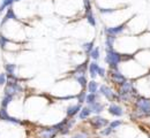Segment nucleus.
<instances>
[{"label":"nucleus","instance_id":"3","mask_svg":"<svg viewBox=\"0 0 150 138\" xmlns=\"http://www.w3.org/2000/svg\"><path fill=\"white\" fill-rule=\"evenodd\" d=\"M0 121L7 122V123H12V124H16V125L23 124V122L19 118H15V116L9 115L7 108H2V107H0Z\"/></svg>","mask_w":150,"mask_h":138},{"label":"nucleus","instance_id":"23","mask_svg":"<svg viewBox=\"0 0 150 138\" xmlns=\"http://www.w3.org/2000/svg\"><path fill=\"white\" fill-rule=\"evenodd\" d=\"M96 101H98V93H88L87 95V98H86V104L87 105L94 104Z\"/></svg>","mask_w":150,"mask_h":138},{"label":"nucleus","instance_id":"5","mask_svg":"<svg viewBox=\"0 0 150 138\" xmlns=\"http://www.w3.org/2000/svg\"><path fill=\"white\" fill-rule=\"evenodd\" d=\"M110 78H111V81H112L113 83H115L118 85H121V84H124L127 81V77L120 71L119 68L110 70Z\"/></svg>","mask_w":150,"mask_h":138},{"label":"nucleus","instance_id":"1","mask_svg":"<svg viewBox=\"0 0 150 138\" xmlns=\"http://www.w3.org/2000/svg\"><path fill=\"white\" fill-rule=\"evenodd\" d=\"M132 58H124V54L114 51V50H106V57H105V62L110 66L111 69H117L119 68V64L124 60H128Z\"/></svg>","mask_w":150,"mask_h":138},{"label":"nucleus","instance_id":"18","mask_svg":"<svg viewBox=\"0 0 150 138\" xmlns=\"http://www.w3.org/2000/svg\"><path fill=\"white\" fill-rule=\"evenodd\" d=\"M99 90V85L96 81H91V82H88V85H87V91L88 93H97V91Z\"/></svg>","mask_w":150,"mask_h":138},{"label":"nucleus","instance_id":"10","mask_svg":"<svg viewBox=\"0 0 150 138\" xmlns=\"http://www.w3.org/2000/svg\"><path fill=\"white\" fill-rule=\"evenodd\" d=\"M88 67H89V60L87 59L84 62L77 64L74 68V75H86L87 70H88Z\"/></svg>","mask_w":150,"mask_h":138},{"label":"nucleus","instance_id":"27","mask_svg":"<svg viewBox=\"0 0 150 138\" xmlns=\"http://www.w3.org/2000/svg\"><path fill=\"white\" fill-rule=\"evenodd\" d=\"M71 138H89V134L86 131H77Z\"/></svg>","mask_w":150,"mask_h":138},{"label":"nucleus","instance_id":"30","mask_svg":"<svg viewBox=\"0 0 150 138\" xmlns=\"http://www.w3.org/2000/svg\"><path fill=\"white\" fill-rule=\"evenodd\" d=\"M112 131H113V129L110 127V125H109L108 128H105L104 130H102V131H100V135H103V136H109V135H110Z\"/></svg>","mask_w":150,"mask_h":138},{"label":"nucleus","instance_id":"19","mask_svg":"<svg viewBox=\"0 0 150 138\" xmlns=\"http://www.w3.org/2000/svg\"><path fill=\"white\" fill-rule=\"evenodd\" d=\"M81 47H82V50L84 51V53H86L87 55H89V53L94 50V47H95L94 40H93V41H86V43H83Z\"/></svg>","mask_w":150,"mask_h":138},{"label":"nucleus","instance_id":"14","mask_svg":"<svg viewBox=\"0 0 150 138\" xmlns=\"http://www.w3.org/2000/svg\"><path fill=\"white\" fill-rule=\"evenodd\" d=\"M74 79L76 81V83L79 84V86L81 88V90H86L87 85H88V81L86 75H74Z\"/></svg>","mask_w":150,"mask_h":138},{"label":"nucleus","instance_id":"32","mask_svg":"<svg viewBox=\"0 0 150 138\" xmlns=\"http://www.w3.org/2000/svg\"><path fill=\"white\" fill-rule=\"evenodd\" d=\"M105 74H106L105 69H104V68H102V67H99V70H98V76H99V77H102V78H104V77H105Z\"/></svg>","mask_w":150,"mask_h":138},{"label":"nucleus","instance_id":"11","mask_svg":"<svg viewBox=\"0 0 150 138\" xmlns=\"http://www.w3.org/2000/svg\"><path fill=\"white\" fill-rule=\"evenodd\" d=\"M98 70H99V64L96 61H91L89 62V67H88V71L89 75L93 79H95L98 76Z\"/></svg>","mask_w":150,"mask_h":138},{"label":"nucleus","instance_id":"7","mask_svg":"<svg viewBox=\"0 0 150 138\" xmlns=\"http://www.w3.org/2000/svg\"><path fill=\"white\" fill-rule=\"evenodd\" d=\"M125 29H126V23H122V24H119L115 27H108V28H105V34H106V36L117 37L120 34H122L125 31Z\"/></svg>","mask_w":150,"mask_h":138},{"label":"nucleus","instance_id":"33","mask_svg":"<svg viewBox=\"0 0 150 138\" xmlns=\"http://www.w3.org/2000/svg\"><path fill=\"white\" fill-rule=\"evenodd\" d=\"M19 1H22V0H15V2H19Z\"/></svg>","mask_w":150,"mask_h":138},{"label":"nucleus","instance_id":"16","mask_svg":"<svg viewBox=\"0 0 150 138\" xmlns=\"http://www.w3.org/2000/svg\"><path fill=\"white\" fill-rule=\"evenodd\" d=\"M91 115V111H90V108L88 107V106H86V107H82L81 108V111H80V113H79V120H87V118H89V116Z\"/></svg>","mask_w":150,"mask_h":138},{"label":"nucleus","instance_id":"25","mask_svg":"<svg viewBox=\"0 0 150 138\" xmlns=\"http://www.w3.org/2000/svg\"><path fill=\"white\" fill-rule=\"evenodd\" d=\"M87 92H86V90H81L79 93H77V96H76V99H77V102L79 104H83V102H86V98H87Z\"/></svg>","mask_w":150,"mask_h":138},{"label":"nucleus","instance_id":"4","mask_svg":"<svg viewBox=\"0 0 150 138\" xmlns=\"http://www.w3.org/2000/svg\"><path fill=\"white\" fill-rule=\"evenodd\" d=\"M135 107L136 111L144 114V115H149L150 114V99L147 98H140L136 100L135 102Z\"/></svg>","mask_w":150,"mask_h":138},{"label":"nucleus","instance_id":"31","mask_svg":"<svg viewBox=\"0 0 150 138\" xmlns=\"http://www.w3.org/2000/svg\"><path fill=\"white\" fill-rule=\"evenodd\" d=\"M121 124H122V122H121L120 120H117V121H113V122L110 123V127H111L112 129H115V128H118V127L121 125Z\"/></svg>","mask_w":150,"mask_h":138},{"label":"nucleus","instance_id":"20","mask_svg":"<svg viewBox=\"0 0 150 138\" xmlns=\"http://www.w3.org/2000/svg\"><path fill=\"white\" fill-rule=\"evenodd\" d=\"M115 39H117V37L106 36V38H105V47H106V50H113V46H114Z\"/></svg>","mask_w":150,"mask_h":138},{"label":"nucleus","instance_id":"17","mask_svg":"<svg viewBox=\"0 0 150 138\" xmlns=\"http://www.w3.org/2000/svg\"><path fill=\"white\" fill-rule=\"evenodd\" d=\"M4 68H5V73L7 75H15V70L18 69V66L15 63H5L4 64Z\"/></svg>","mask_w":150,"mask_h":138},{"label":"nucleus","instance_id":"2","mask_svg":"<svg viewBox=\"0 0 150 138\" xmlns=\"http://www.w3.org/2000/svg\"><path fill=\"white\" fill-rule=\"evenodd\" d=\"M58 135H59V130L54 125L40 128L37 132V136L39 138H56Z\"/></svg>","mask_w":150,"mask_h":138},{"label":"nucleus","instance_id":"28","mask_svg":"<svg viewBox=\"0 0 150 138\" xmlns=\"http://www.w3.org/2000/svg\"><path fill=\"white\" fill-rule=\"evenodd\" d=\"M7 81H8V76H7V74H6V73H0V86L6 85Z\"/></svg>","mask_w":150,"mask_h":138},{"label":"nucleus","instance_id":"21","mask_svg":"<svg viewBox=\"0 0 150 138\" xmlns=\"http://www.w3.org/2000/svg\"><path fill=\"white\" fill-rule=\"evenodd\" d=\"M84 18L87 19L88 23H89L91 27H96V19H95V15H94V13H93V11L84 13Z\"/></svg>","mask_w":150,"mask_h":138},{"label":"nucleus","instance_id":"24","mask_svg":"<svg viewBox=\"0 0 150 138\" xmlns=\"http://www.w3.org/2000/svg\"><path fill=\"white\" fill-rule=\"evenodd\" d=\"M14 2H15V0H1V5H0V13H2L5 9H7L8 7H11Z\"/></svg>","mask_w":150,"mask_h":138},{"label":"nucleus","instance_id":"15","mask_svg":"<svg viewBox=\"0 0 150 138\" xmlns=\"http://www.w3.org/2000/svg\"><path fill=\"white\" fill-rule=\"evenodd\" d=\"M14 96H9V95H4V97L1 99V102H0V106L2 107V108H8L9 107V105L13 102V100H14Z\"/></svg>","mask_w":150,"mask_h":138},{"label":"nucleus","instance_id":"26","mask_svg":"<svg viewBox=\"0 0 150 138\" xmlns=\"http://www.w3.org/2000/svg\"><path fill=\"white\" fill-rule=\"evenodd\" d=\"M99 55H100V54H99V47H94V50L89 53L88 57H89L90 59H93V61H96V60L99 59Z\"/></svg>","mask_w":150,"mask_h":138},{"label":"nucleus","instance_id":"13","mask_svg":"<svg viewBox=\"0 0 150 138\" xmlns=\"http://www.w3.org/2000/svg\"><path fill=\"white\" fill-rule=\"evenodd\" d=\"M109 113L113 116H121L124 114V111L119 105L112 104V105L109 106Z\"/></svg>","mask_w":150,"mask_h":138},{"label":"nucleus","instance_id":"22","mask_svg":"<svg viewBox=\"0 0 150 138\" xmlns=\"http://www.w3.org/2000/svg\"><path fill=\"white\" fill-rule=\"evenodd\" d=\"M11 43V39L7 38L4 34H0V48L1 50H6L7 48V45Z\"/></svg>","mask_w":150,"mask_h":138},{"label":"nucleus","instance_id":"9","mask_svg":"<svg viewBox=\"0 0 150 138\" xmlns=\"http://www.w3.org/2000/svg\"><path fill=\"white\" fill-rule=\"evenodd\" d=\"M82 108V105L81 104H75V105H69L67 108H66V116L69 118H74L75 116L79 115L80 111Z\"/></svg>","mask_w":150,"mask_h":138},{"label":"nucleus","instance_id":"12","mask_svg":"<svg viewBox=\"0 0 150 138\" xmlns=\"http://www.w3.org/2000/svg\"><path fill=\"white\" fill-rule=\"evenodd\" d=\"M88 107L90 108L91 114L94 113V114H96V115H98L99 113H102V112L104 111V105H103L102 102H99V101H96V102H94V104L88 105Z\"/></svg>","mask_w":150,"mask_h":138},{"label":"nucleus","instance_id":"8","mask_svg":"<svg viewBox=\"0 0 150 138\" xmlns=\"http://www.w3.org/2000/svg\"><path fill=\"white\" fill-rule=\"evenodd\" d=\"M99 93H100L102 96H104L105 98L108 99V100H110V101H113V100L118 99V97L114 95V92L112 91V89L109 88V86L105 85V84H103V85L99 86Z\"/></svg>","mask_w":150,"mask_h":138},{"label":"nucleus","instance_id":"29","mask_svg":"<svg viewBox=\"0 0 150 138\" xmlns=\"http://www.w3.org/2000/svg\"><path fill=\"white\" fill-rule=\"evenodd\" d=\"M83 8H84V13L91 11V2H90V0H83Z\"/></svg>","mask_w":150,"mask_h":138},{"label":"nucleus","instance_id":"6","mask_svg":"<svg viewBox=\"0 0 150 138\" xmlns=\"http://www.w3.org/2000/svg\"><path fill=\"white\" fill-rule=\"evenodd\" d=\"M89 124L91 125V128H94L96 130H99V129L106 127L109 124V121L106 118L99 116V115H96L94 118H89Z\"/></svg>","mask_w":150,"mask_h":138}]
</instances>
